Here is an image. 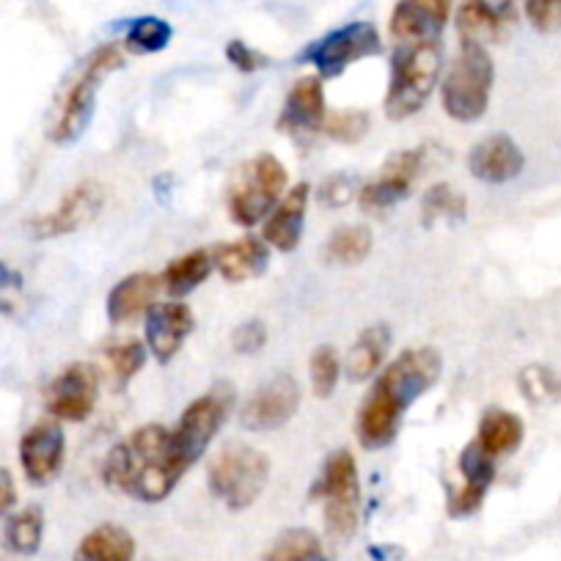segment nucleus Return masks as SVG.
I'll return each mask as SVG.
<instances>
[{
	"instance_id": "f257e3e1",
	"label": "nucleus",
	"mask_w": 561,
	"mask_h": 561,
	"mask_svg": "<svg viewBox=\"0 0 561 561\" xmlns=\"http://www.w3.org/2000/svg\"><path fill=\"white\" fill-rule=\"evenodd\" d=\"M440 371L444 358L433 347H408L391 364L382 366L355 415L358 444L366 451L391 446L408 408L440 380Z\"/></svg>"
},
{
	"instance_id": "f03ea898",
	"label": "nucleus",
	"mask_w": 561,
	"mask_h": 561,
	"mask_svg": "<svg viewBox=\"0 0 561 561\" xmlns=\"http://www.w3.org/2000/svg\"><path fill=\"white\" fill-rule=\"evenodd\" d=\"M185 473L171 430L163 424H144L133 430L107 451L102 462V482L140 504H160L169 499Z\"/></svg>"
},
{
	"instance_id": "7ed1b4c3",
	"label": "nucleus",
	"mask_w": 561,
	"mask_h": 561,
	"mask_svg": "<svg viewBox=\"0 0 561 561\" xmlns=\"http://www.w3.org/2000/svg\"><path fill=\"white\" fill-rule=\"evenodd\" d=\"M124 67V50L118 45H102L91 50L89 56L80 61L72 78L61 89L56 107H53L50 127H47V138L53 144H75L80 135L89 127L91 116H94V102L100 94L102 83L111 78L116 69Z\"/></svg>"
},
{
	"instance_id": "20e7f679",
	"label": "nucleus",
	"mask_w": 561,
	"mask_h": 561,
	"mask_svg": "<svg viewBox=\"0 0 561 561\" xmlns=\"http://www.w3.org/2000/svg\"><path fill=\"white\" fill-rule=\"evenodd\" d=\"M444 58H440V42H413V45H397L391 56V78L382 107L391 122H404L424 111L435 85L440 80Z\"/></svg>"
},
{
	"instance_id": "39448f33",
	"label": "nucleus",
	"mask_w": 561,
	"mask_h": 561,
	"mask_svg": "<svg viewBox=\"0 0 561 561\" xmlns=\"http://www.w3.org/2000/svg\"><path fill=\"white\" fill-rule=\"evenodd\" d=\"M495 64L488 47L460 42V53L440 80V105L446 116L460 124H473L488 113L493 96Z\"/></svg>"
},
{
	"instance_id": "423d86ee",
	"label": "nucleus",
	"mask_w": 561,
	"mask_h": 561,
	"mask_svg": "<svg viewBox=\"0 0 561 561\" xmlns=\"http://www.w3.org/2000/svg\"><path fill=\"white\" fill-rule=\"evenodd\" d=\"M289 191V174L275 154H256L231 176L226 193V209L231 224L251 229L267 220V215L278 207L284 193Z\"/></svg>"
},
{
	"instance_id": "0eeeda50",
	"label": "nucleus",
	"mask_w": 561,
	"mask_h": 561,
	"mask_svg": "<svg viewBox=\"0 0 561 561\" xmlns=\"http://www.w3.org/2000/svg\"><path fill=\"white\" fill-rule=\"evenodd\" d=\"M270 479V460L264 451L248 444H229L209 460L207 488L226 510H251Z\"/></svg>"
},
{
	"instance_id": "6e6552de",
	"label": "nucleus",
	"mask_w": 561,
	"mask_h": 561,
	"mask_svg": "<svg viewBox=\"0 0 561 561\" xmlns=\"http://www.w3.org/2000/svg\"><path fill=\"white\" fill-rule=\"evenodd\" d=\"M311 499L322 504V517L331 537L350 539L360 523V473L353 451L336 449L325 457L311 488Z\"/></svg>"
},
{
	"instance_id": "1a4fd4ad",
	"label": "nucleus",
	"mask_w": 561,
	"mask_h": 561,
	"mask_svg": "<svg viewBox=\"0 0 561 561\" xmlns=\"http://www.w3.org/2000/svg\"><path fill=\"white\" fill-rule=\"evenodd\" d=\"M231 410H234V388L229 382H218L182 410L176 427L171 430V438H174L176 457L185 466V471H191L207 455L209 444L224 430Z\"/></svg>"
},
{
	"instance_id": "9d476101",
	"label": "nucleus",
	"mask_w": 561,
	"mask_h": 561,
	"mask_svg": "<svg viewBox=\"0 0 561 561\" xmlns=\"http://www.w3.org/2000/svg\"><path fill=\"white\" fill-rule=\"evenodd\" d=\"M382 50V39L377 34V28L371 23H350L342 28L331 31L322 39L311 42L304 53H300V61L311 64L317 69V78L331 80L339 78L344 69H350L353 64L364 61V58L377 56Z\"/></svg>"
},
{
	"instance_id": "9b49d317",
	"label": "nucleus",
	"mask_w": 561,
	"mask_h": 561,
	"mask_svg": "<svg viewBox=\"0 0 561 561\" xmlns=\"http://www.w3.org/2000/svg\"><path fill=\"white\" fill-rule=\"evenodd\" d=\"M100 399V369L85 360L64 366L45 388V410L50 419L80 424L89 419Z\"/></svg>"
},
{
	"instance_id": "f8f14e48",
	"label": "nucleus",
	"mask_w": 561,
	"mask_h": 561,
	"mask_svg": "<svg viewBox=\"0 0 561 561\" xmlns=\"http://www.w3.org/2000/svg\"><path fill=\"white\" fill-rule=\"evenodd\" d=\"M424 160H427V149H402V152L391 154L377 171L371 182H366L358 191V207L366 215L386 213V209L397 207L399 202L410 196L415 180L424 171Z\"/></svg>"
},
{
	"instance_id": "ddd939ff",
	"label": "nucleus",
	"mask_w": 561,
	"mask_h": 561,
	"mask_svg": "<svg viewBox=\"0 0 561 561\" xmlns=\"http://www.w3.org/2000/svg\"><path fill=\"white\" fill-rule=\"evenodd\" d=\"M300 382L293 375H275L259 386L240 408V424L248 433H273L287 427L300 408Z\"/></svg>"
},
{
	"instance_id": "4468645a",
	"label": "nucleus",
	"mask_w": 561,
	"mask_h": 561,
	"mask_svg": "<svg viewBox=\"0 0 561 561\" xmlns=\"http://www.w3.org/2000/svg\"><path fill=\"white\" fill-rule=\"evenodd\" d=\"M105 204V191L96 182H78L64 193L61 202L28 224L34 240H56L94 224Z\"/></svg>"
},
{
	"instance_id": "2eb2a0df",
	"label": "nucleus",
	"mask_w": 561,
	"mask_h": 561,
	"mask_svg": "<svg viewBox=\"0 0 561 561\" xmlns=\"http://www.w3.org/2000/svg\"><path fill=\"white\" fill-rule=\"evenodd\" d=\"M495 473H499V460L484 455L477 444H466L462 451L457 455V477L460 484H449V493H446V512L449 517H471L473 512H479V506L488 499L490 488L495 482Z\"/></svg>"
},
{
	"instance_id": "dca6fc26",
	"label": "nucleus",
	"mask_w": 561,
	"mask_h": 561,
	"mask_svg": "<svg viewBox=\"0 0 561 561\" xmlns=\"http://www.w3.org/2000/svg\"><path fill=\"white\" fill-rule=\"evenodd\" d=\"M523 0H462L457 9V34L460 42L495 45L515 31L520 20Z\"/></svg>"
},
{
	"instance_id": "f3484780",
	"label": "nucleus",
	"mask_w": 561,
	"mask_h": 561,
	"mask_svg": "<svg viewBox=\"0 0 561 561\" xmlns=\"http://www.w3.org/2000/svg\"><path fill=\"white\" fill-rule=\"evenodd\" d=\"M64 455H67V438L61 421L56 419L36 421L20 438V466L25 479L36 488H45L61 473Z\"/></svg>"
},
{
	"instance_id": "a211bd4d",
	"label": "nucleus",
	"mask_w": 561,
	"mask_h": 561,
	"mask_svg": "<svg viewBox=\"0 0 561 561\" xmlns=\"http://www.w3.org/2000/svg\"><path fill=\"white\" fill-rule=\"evenodd\" d=\"M325 85L322 78L309 75V78L295 80L289 89L284 107L278 113V133L289 135L298 144H309L314 135L322 133V122H325Z\"/></svg>"
},
{
	"instance_id": "6ab92c4d",
	"label": "nucleus",
	"mask_w": 561,
	"mask_h": 561,
	"mask_svg": "<svg viewBox=\"0 0 561 561\" xmlns=\"http://www.w3.org/2000/svg\"><path fill=\"white\" fill-rule=\"evenodd\" d=\"M196 328V314L182 300H169V304H154L149 314L144 317V342H147L149 355L158 364H171L182 344Z\"/></svg>"
},
{
	"instance_id": "aec40b11",
	"label": "nucleus",
	"mask_w": 561,
	"mask_h": 561,
	"mask_svg": "<svg viewBox=\"0 0 561 561\" xmlns=\"http://www.w3.org/2000/svg\"><path fill=\"white\" fill-rule=\"evenodd\" d=\"M455 0H397L388 31L397 45H413V42H438L440 31L451 18Z\"/></svg>"
},
{
	"instance_id": "412c9836",
	"label": "nucleus",
	"mask_w": 561,
	"mask_h": 561,
	"mask_svg": "<svg viewBox=\"0 0 561 561\" xmlns=\"http://www.w3.org/2000/svg\"><path fill=\"white\" fill-rule=\"evenodd\" d=\"M526 169V154L517 147V140L504 133H493L473 144L468 154V171L473 180L488 182V185H506L517 180Z\"/></svg>"
},
{
	"instance_id": "4be33fe9",
	"label": "nucleus",
	"mask_w": 561,
	"mask_h": 561,
	"mask_svg": "<svg viewBox=\"0 0 561 561\" xmlns=\"http://www.w3.org/2000/svg\"><path fill=\"white\" fill-rule=\"evenodd\" d=\"M311 187L309 182H298L284 193L278 207L262 224V240L280 253H293L304 240L306 213H309Z\"/></svg>"
},
{
	"instance_id": "5701e85b",
	"label": "nucleus",
	"mask_w": 561,
	"mask_h": 561,
	"mask_svg": "<svg viewBox=\"0 0 561 561\" xmlns=\"http://www.w3.org/2000/svg\"><path fill=\"white\" fill-rule=\"evenodd\" d=\"M160 275L129 273L107 293L105 311L111 325H133L135 320L147 317L160 295Z\"/></svg>"
},
{
	"instance_id": "b1692460",
	"label": "nucleus",
	"mask_w": 561,
	"mask_h": 561,
	"mask_svg": "<svg viewBox=\"0 0 561 561\" xmlns=\"http://www.w3.org/2000/svg\"><path fill=\"white\" fill-rule=\"evenodd\" d=\"M209 251H213L215 270L229 284H245V280L262 275L270 264V245L262 237L253 234L237 237L231 242H218Z\"/></svg>"
},
{
	"instance_id": "393cba45",
	"label": "nucleus",
	"mask_w": 561,
	"mask_h": 561,
	"mask_svg": "<svg viewBox=\"0 0 561 561\" xmlns=\"http://www.w3.org/2000/svg\"><path fill=\"white\" fill-rule=\"evenodd\" d=\"M523 438H526V424L517 413L506 408H488L479 419L477 435L473 444L493 460H504V457L515 455L520 449Z\"/></svg>"
},
{
	"instance_id": "a878e982",
	"label": "nucleus",
	"mask_w": 561,
	"mask_h": 561,
	"mask_svg": "<svg viewBox=\"0 0 561 561\" xmlns=\"http://www.w3.org/2000/svg\"><path fill=\"white\" fill-rule=\"evenodd\" d=\"M393 333L386 322H375V325L364 328L355 336L353 347L344 355V375L353 382H366L375 377L377 371L386 366L388 353H391Z\"/></svg>"
},
{
	"instance_id": "bb28decb",
	"label": "nucleus",
	"mask_w": 561,
	"mask_h": 561,
	"mask_svg": "<svg viewBox=\"0 0 561 561\" xmlns=\"http://www.w3.org/2000/svg\"><path fill=\"white\" fill-rule=\"evenodd\" d=\"M72 561H135V537L118 523H100L80 539Z\"/></svg>"
},
{
	"instance_id": "cd10ccee",
	"label": "nucleus",
	"mask_w": 561,
	"mask_h": 561,
	"mask_svg": "<svg viewBox=\"0 0 561 561\" xmlns=\"http://www.w3.org/2000/svg\"><path fill=\"white\" fill-rule=\"evenodd\" d=\"M213 251L196 248V251H187L182 253V256H176L174 262L160 273V287H163L171 298H185L193 289L202 287L204 280L213 275Z\"/></svg>"
},
{
	"instance_id": "c85d7f7f",
	"label": "nucleus",
	"mask_w": 561,
	"mask_h": 561,
	"mask_svg": "<svg viewBox=\"0 0 561 561\" xmlns=\"http://www.w3.org/2000/svg\"><path fill=\"white\" fill-rule=\"evenodd\" d=\"M42 539H45V512L42 506H23L20 512L9 515L3 526V545L14 556L39 553Z\"/></svg>"
},
{
	"instance_id": "c756f323",
	"label": "nucleus",
	"mask_w": 561,
	"mask_h": 561,
	"mask_svg": "<svg viewBox=\"0 0 561 561\" xmlns=\"http://www.w3.org/2000/svg\"><path fill=\"white\" fill-rule=\"evenodd\" d=\"M262 561H328L320 534L311 528H287L270 542Z\"/></svg>"
},
{
	"instance_id": "7c9ffc66",
	"label": "nucleus",
	"mask_w": 561,
	"mask_h": 561,
	"mask_svg": "<svg viewBox=\"0 0 561 561\" xmlns=\"http://www.w3.org/2000/svg\"><path fill=\"white\" fill-rule=\"evenodd\" d=\"M325 262L342 264V267H355L371 253V231L364 224L339 226L325 242Z\"/></svg>"
},
{
	"instance_id": "2f4dec72",
	"label": "nucleus",
	"mask_w": 561,
	"mask_h": 561,
	"mask_svg": "<svg viewBox=\"0 0 561 561\" xmlns=\"http://www.w3.org/2000/svg\"><path fill=\"white\" fill-rule=\"evenodd\" d=\"M468 213V198L449 182H438L421 196V224L435 226L440 220H460Z\"/></svg>"
},
{
	"instance_id": "473e14b6",
	"label": "nucleus",
	"mask_w": 561,
	"mask_h": 561,
	"mask_svg": "<svg viewBox=\"0 0 561 561\" xmlns=\"http://www.w3.org/2000/svg\"><path fill=\"white\" fill-rule=\"evenodd\" d=\"M174 39V28L171 23H165L163 18H138L129 23L127 36H124V47L129 53H138V56H149V53H160L171 45Z\"/></svg>"
},
{
	"instance_id": "72a5a7b5",
	"label": "nucleus",
	"mask_w": 561,
	"mask_h": 561,
	"mask_svg": "<svg viewBox=\"0 0 561 561\" xmlns=\"http://www.w3.org/2000/svg\"><path fill=\"white\" fill-rule=\"evenodd\" d=\"M105 358L107 364H111L116 388H124L129 386V380H133L135 375H140L144 366H147L149 347L147 342H140V339H122V342L107 344Z\"/></svg>"
},
{
	"instance_id": "f704fd0d",
	"label": "nucleus",
	"mask_w": 561,
	"mask_h": 561,
	"mask_svg": "<svg viewBox=\"0 0 561 561\" xmlns=\"http://www.w3.org/2000/svg\"><path fill=\"white\" fill-rule=\"evenodd\" d=\"M344 375V358L333 344H320L309 358V380L314 397L328 399L336 391L339 380Z\"/></svg>"
},
{
	"instance_id": "c9c22d12",
	"label": "nucleus",
	"mask_w": 561,
	"mask_h": 561,
	"mask_svg": "<svg viewBox=\"0 0 561 561\" xmlns=\"http://www.w3.org/2000/svg\"><path fill=\"white\" fill-rule=\"evenodd\" d=\"M371 127V116L360 107H350V111H328L325 122H322V135H328L336 144H358Z\"/></svg>"
},
{
	"instance_id": "e433bc0d",
	"label": "nucleus",
	"mask_w": 561,
	"mask_h": 561,
	"mask_svg": "<svg viewBox=\"0 0 561 561\" xmlns=\"http://www.w3.org/2000/svg\"><path fill=\"white\" fill-rule=\"evenodd\" d=\"M517 388L531 404H548L561 399V377L548 366H526L517 375Z\"/></svg>"
},
{
	"instance_id": "4c0bfd02",
	"label": "nucleus",
	"mask_w": 561,
	"mask_h": 561,
	"mask_svg": "<svg viewBox=\"0 0 561 561\" xmlns=\"http://www.w3.org/2000/svg\"><path fill=\"white\" fill-rule=\"evenodd\" d=\"M526 18L539 34L561 31V0H523Z\"/></svg>"
},
{
	"instance_id": "58836bf2",
	"label": "nucleus",
	"mask_w": 561,
	"mask_h": 561,
	"mask_svg": "<svg viewBox=\"0 0 561 561\" xmlns=\"http://www.w3.org/2000/svg\"><path fill=\"white\" fill-rule=\"evenodd\" d=\"M264 344H267V325L262 320H245L231 333V347L240 355L262 353Z\"/></svg>"
},
{
	"instance_id": "ea45409f",
	"label": "nucleus",
	"mask_w": 561,
	"mask_h": 561,
	"mask_svg": "<svg viewBox=\"0 0 561 561\" xmlns=\"http://www.w3.org/2000/svg\"><path fill=\"white\" fill-rule=\"evenodd\" d=\"M226 58H229L231 67L242 75H253L259 72V69L270 67V58L262 56L256 47H251L242 39H231L229 45H226Z\"/></svg>"
},
{
	"instance_id": "a19ab883",
	"label": "nucleus",
	"mask_w": 561,
	"mask_h": 561,
	"mask_svg": "<svg viewBox=\"0 0 561 561\" xmlns=\"http://www.w3.org/2000/svg\"><path fill=\"white\" fill-rule=\"evenodd\" d=\"M20 293H23V275L7 262H0V317L12 314L18 309Z\"/></svg>"
},
{
	"instance_id": "79ce46f5",
	"label": "nucleus",
	"mask_w": 561,
	"mask_h": 561,
	"mask_svg": "<svg viewBox=\"0 0 561 561\" xmlns=\"http://www.w3.org/2000/svg\"><path fill=\"white\" fill-rule=\"evenodd\" d=\"M320 198L325 207H344V204L353 198V180L344 174H336L331 176V180L322 182V191H320Z\"/></svg>"
},
{
	"instance_id": "37998d69",
	"label": "nucleus",
	"mask_w": 561,
	"mask_h": 561,
	"mask_svg": "<svg viewBox=\"0 0 561 561\" xmlns=\"http://www.w3.org/2000/svg\"><path fill=\"white\" fill-rule=\"evenodd\" d=\"M18 506V484L9 468L0 466V517L9 515V512Z\"/></svg>"
}]
</instances>
